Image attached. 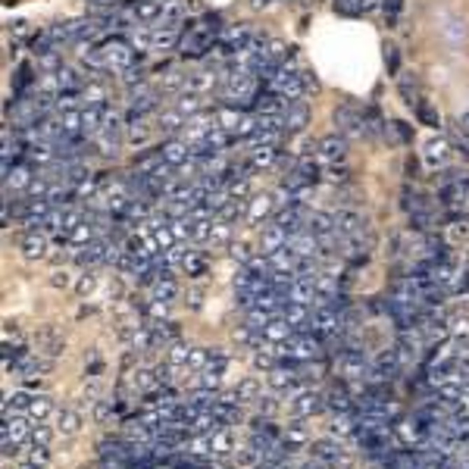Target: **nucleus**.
<instances>
[{
  "mask_svg": "<svg viewBox=\"0 0 469 469\" xmlns=\"http://www.w3.org/2000/svg\"><path fill=\"white\" fill-rule=\"evenodd\" d=\"M50 438H53V432L47 426H41V422L31 426V444H50Z\"/></svg>",
  "mask_w": 469,
  "mask_h": 469,
  "instance_id": "nucleus-53",
  "label": "nucleus"
},
{
  "mask_svg": "<svg viewBox=\"0 0 469 469\" xmlns=\"http://www.w3.org/2000/svg\"><path fill=\"white\" fill-rule=\"evenodd\" d=\"M335 132H341L344 138H366L363 110H357L354 104H341L335 110Z\"/></svg>",
  "mask_w": 469,
  "mask_h": 469,
  "instance_id": "nucleus-6",
  "label": "nucleus"
},
{
  "mask_svg": "<svg viewBox=\"0 0 469 469\" xmlns=\"http://www.w3.org/2000/svg\"><path fill=\"white\" fill-rule=\"evenodd\" d=\"M313 457L316 460H323V463L328 466H335V463H347V454H344V447H341V438H319V441H313Z\"/></svg>",
  "mask_w": 469,
  "mask_h": 469,
  "instance_id": "nucleus-17",
  "label": "nucleus"
},
{
  "mask_svg": "<svg viewBox=\"0 0 469 469\" xmlns=\"http://www.w3.org/2000/svg\"><path fill=\"white\" fill-rule=\"evenodd\" d=\"M457 122H460V125H466V129H469V110L460 113V119H457Z\"/></svg>",
  "mask_w": 469,
  "mask_h": 469,
  "instance_id": "nucleus-60",
  "label": "nucleus"
},
{
  "mask_svg": "<svg viewBox=\"0 0 469 469\" xmlns=\"http://www.w3.org/2000/svg\"><path fill=\"white\" fill-rule=\"evenodd\" d=\"M291 410H294V416L298 419H310V416H316V413H323L326 410V394H319V391H298L294 394V400H291Z\"/></svg>",
  "mask_w": 469,
  "mask_h": 469,
  "instance_id": "nucleus-12",
  "label": "nucleus"
},
{
  "mask_svg": "<svg viewBox=\"0 0 469 469\" xmlns=\"http://www.w3.org/2000/svg\"><path fill=\"white\" fill-rule=\"evenodd\" d=\"M335 232L344 241H357V238H363V232H366V219L360 216L357 210H338L335 213Z\"/></svg>",
  "mask_w": 469,
  "mask_h": 469,
  "instance_id": "nucleus-11",
  "label": "nucleus"
},
{
  "mask_svg": "<svg viewBox=\"0 0 469 469\" xmlns=\"http://www.w3.org/2000/svg\"><path fill=\"white\" fill-rule=\"evenodd\" d=\"M281 122H285L288 135H298V132H304L307 122H310V104H307L304 97H300V100H288L285 113H281Z\"/></svg>",
  "mask_w": 469,
  "mask_h": 469,
  "instance_id": "nucleus-10",
  "label": "nucleus"
},
{
  "mask_svg": "<svg viewBox=\"0 0 469 469\" xmlns=\"http://www.w3.org/2000/svg\"><path fill=\"white\" fill-rule=\"evenodd\" d=\"M35 344H38V354H41V357H59V354H63V347H66V341L59 338L57 332H53V328H41V332L35 335Z\"/></svg>",
  "mask_w": 469,
  "mask_h": 469,
  "instance_id": "nucleus-25",
  "label": "nucleus"
},
{
  "mask_svg": "<svg viewBox=\"0 0 469 469\" xmlns=\"http://www.w3.org/2000/svg\"><path fill=\"white\" fill-rule=\"evenodd\" d=\"M388 132H394V141H398V144H410V141H413L410 125H407V122H398V119H394V122H388Z\"/></svg>",
  "mask_w": 469,
  "mask_h": 469,
  "instance_id": "nucleus-50",
  "label": "nucleus"
},
{
  "mask_svg": "<svg viewBox=\"0 0 469 469\" xmlns=\"http://www.w3.org/2000/svg\"><path fill=\"white\" fill-rule=\"evenodd\" d=\"M323 344H326V341L319 338L316 332H298L285 344V357L298 360V363H304V360H316L319 354H323Z\"/></svg>",
  "mask_w": 469,
  "mask_h": 469,
  "instance_id": "nucleus-4",
  "label": "nucleus"
},
{
  "mask_svg": "<svg viewBox=\"0 0 469 469\" xmlns=\"http://www.w3.org/2000/svg\"><path fill=\"white\" fill-rule=\"evenodd\" d=\"M276 197L272 194H253V197H247V210H244V219L251 225H263L270 216H276Z\"/></svg>",
  "mask_w": 469,
  "mask_h": 469,
  "instance_id": "nucleus-9",
  "label": "nucleus"
},
{
  "mask_svg": "<svg viewBox=\"0 0 469 469\" xmlns=\"http://www.w3.org/2000/svg\"><path fill=\"white\" fill-rule=\"evenodd\" d=\"M144 313L150 316V323H163L166 313H169V300H160V298H150L144 304Z\"/></svg>",
  "mask_w": 469,
  "mask_h": 469,
  "instance_id": "nucleus-45",
  "label": "nucleus"
},
{
  "mask_svg": "<svg viewBox=\"0 0 469 469\" xmlns=\"http://www.w3.org/2000/svg\"><path fill=\"white\" fill-rule=\"evenodd\" d=\"M132 385L138 388V391H157V370H144V366H141V370H135L132 372Z\"/></svg>",
  "mask_w": 469,
  "mask_h": 469,
  "instance_id": "nucleus-41",
  "label": "nucleus"
},
{
  "mask_svg": "<svg viewBox=\"0 0 469 469\" xmlns=\"http://www.w3.org/2000/svg\"><path fill=\"white\" fill-rule=\"evenodd\" d=\"M38 178V166H31V163H13V169L4 176V188H13V191H22V194H29V188L31 182Z\"/></svg>",
  "mask_w": 469,
  "mask_h": 469,
  "instance_id": "nucleus-13",
  "label": "nucleus"
},
{
  "mask_svg": "<svg viewBox=\"0 0 469 469\" xmlns=\"http://www.w3.org/2000/svg\"><path fill=\"white\" fill-rule=\"evenodd\" d=\"M213 219H191V241H210Z\"/></svg>",
  "mask_w": 469,
  "mask_h": 469,
  "instance_id": "nucleus-49",
  "label": "nucleus"
},
{
  "mask_svg": "<svg viewBox=\"0 0 469 469\" xmlns=\"http://www.w3.org/2000/svg\"><path fill=\"white\" fill-rule=\"evenodd\" d=\"M347 144L351 138H344L341 132H332V135H323L316 141V157L323 166H344L347 160Z\"/></svg>",
  "mask_w": 469,
  "mask_h": 469,
  "instance_id": "nucleus-5",
  "label": "nucleus"
},
{
  "mask_svg": "<svg viewBox=\"0 0 469 469\" xmlns=\"http://www.w3.org/2000/svg\"><path fill=\"white\" fill-rule=\"evenodd\" d=\"M19 251H22L29 260L47 257V238H44V232H25L22 238H19Z\"/></svg>",
  "mask_w": 469,
  "mask_h": 469,
  "instance_id": "nucleus-27",
  "label": "nucleus"
},
{
  "mask_svg": "<svg viewBox=\"0 0 469 469\" xmlns=\"http://www.w3.org/2000/svg\"><path fill=\"white\" fill-rule=\"evenodd\" d=\"M185 122H188V119L176 110V106H169V110H157V113H153V125H157V132H163L166 138L182 135Z\"/></svg>",
  "mask_w": 469,
  "mask_h": 469,
  "instance_id": "nucleus-18",
  "label": "nucleus"
},
{
  "mask_svg": "<svg viewBox=\"0 0 469 469\" xmlns=\"http://www.w3.org/2000/svg\"><path fill=\"white\" fill-rule=\"evenodd\" d=\"M210 366V347H191V357H188V370L204 372Z\"/></svg>",
  "mask_w": 469,
  "mask_h": 469,
  "instance_id": "nucleus-46",
  "label": "nucleus"
},
{
  "mask_svg": "<svg viewBox=\"0 0 469 469\" xmlns=\"http://www.w3.org/2000/svg\"><path fill=\"white\" fill-rule=\"evenodd\" d=\"M413 110H416V119L422 125H428V129H441V116H438V110H435L428 100H419Z\"/></svg>",
  "mask_w": 469,
  "mask_h": 469,
  "instance_id": "nucleus-40",
  "label": "nucleus"
},
{
  "mask_svg": "<svg viewBox=\"0 0 469 469\" xmlns=\"http://www.w3.org/2000/svg\"><path fill=\"white\" fill-rule=\"evenodd\" d=\"M288 247V232L281 229L279 223H270V225H263V234H260V251L270 257V253H276V251H285Z\"/></svg>",
  "mask_w": 469,
  "mask_h": 469,
  "instance_id": "nucleus-23",
  "label": "nucleus"
},
{
  "mask_svg": "<svg viewBox=\"0 0 469 469\" xmlns=\"http://www.w3.org/2000/svg\"><path fill=\"white\" fill-rule=\"evenodd\" d=\"M454 144H451V138H432L426 144V150H422V163L428 166V169H447L451 166V157H454Z\"/></svg>",
  "mask_w": 469,
  "mask_h": 469,
  "instance_id": "nucleus-8",
  "label": "nucleus"
},
{
  "mask_svg": "<svg viewBox=\"0 0 469 469\" xmlns=\"http://www.w3.org/2000/svg\"><path fill=\"white\" fill-rule=\"evenodd\" d=\"M257 410H260V416H276V410H279V404H276V398L272 394H260L257 398Z\"/></svg>",
  "mask_w": 469,
  "mask_h": 469,
  "instance_id": "nucleus-52",
  "label": "nucleus"
},
{
  "mask_svg": "<svg viewBox=\"0 0 469 469\" xmlns=\"http://www.w3.org/2000/svg\"><path fill=\"white\" fill-rule=\"evenodd\" d=\"M113 413H122V400H97V407H94V419L97 422H106Z\"/></svg>",
  "mask_w": 469,
  "mask_h": 469,
  "instance_id": "nucleus-48",
  "label": "nucleus"
},
{
  "mask_svg": "<svg viewBox=\"0 0 469 469\" xmlns=\"http://www.w3.org/2000/svg\"><path fill=\"white\" fill-rule=\"evenodd\" d=\"M451 332H454V335H469V316L451 319Z\"/></svg>",
  "mask_w": 469,
  "mask_h": 469,
  "instance_id": "nucleus-57",
  "label": "nucleus"
},
{
  "mask_svg": "<svg viewBox=\"0 0 469 469\" xmlns=\"http://www.w3.org/2000/svg\"><path fill=\"white\" fill-rule=\"evenodd\" d=\"M263 88H270V91L281 94L285 100H300V97L307 94V82H304V72L285 63V66H281V69L276 72V76H272L270 82L263 85Z\"/></svg>",
  "mask_w": 469,
  "mask_h": 469,
  "instance_id": "nucleus-2",
  "label": "nucleus"
},
{
  "mask_svg": "<svg viewBox=\"0 0 469 469\" xmlns=\"http://www.w3.org/2000/svg\"><path fill=\"white\" fill-rule=\"evenodd\" d=\"M363 119H366V138H385L388 135V122L382 119V113L375 110V106H366Z\"/></svg>",
  "mask_w": 469,
  "mask_h": 469,
  "instance_id": "nucleus-32",
  "label": "nucleus"
},
{
  "mask_svg": "<svg viewBox=\"0 0 469 469\" xmlns=\"http://www.w3.org/2000/svg\"><path fill=\"white\" fill-rule=\"evenodd\" d=\"M232 451H234L232 426H223L219 432H213V457H229Z\"/></svg>",
  "mask_w": 469,
  "mask_h": 469,
  "instance_id": "nucleus-34",
  "label": "nucleus"
},
{
  "mask_svg": "<svg viewBox=\"0 0 469 469\" xmlns=\"http://www.w3.org/2000/svg\"><path fill=\"white\" fill-rule=\"evenodd\" d=\"M307 232H313V234H328V232H335V213L310 210V216H307Z\"/></svg>",
  "mask_w": 469,
  "mask_h": 469,
  "instance_id": "nucleus-30",
  "label": "nucleus"
},
{
  "mask_svg": "<svg viewBox=\"0 0 469 469\" xmlns=\"http://www.w3.org/2000/svg\"><path fill=\"white\" fill-rule=\"evenodd\" d=\"M285 106H288V100L281 97V94L263 88L257 97H253L251 113H257V116H281V113H285Z\"/></svg>",
  "mask_w": 469,
  "mask_h": 469,
  "instance_id": "nucleus-15",
  "label": "nucleus"
},
{
  "mask_svg": "<svg viewBox=\"0 0 469 469\" xmlns=\"http://www.w3.org/2000/svg\"><path fill=\"white\" fill-rule=\"evenodd\" d=\"M219 31H223V19L216 13H204L200 19L182 29V41H178V53L185 59H206L219 44Z\"/></svg>",
  "mask_w": 469,
  "mask_h": 469,
  "instance_id": "nucleus-1",
  "label": "nucleus"
},
{
  "mask_svg": "<svg viewBox=\"0 0 469 469\" xmlns=\"http://www.w3.org/2000/svg\"><path fill=\"white\" fill-rule=\"evenodd\" d=\"M29 460H35V463H47L50 460V451H47V444H31L29 447Z\"/></svg>",
  "mask_w": 469,
  "mask_h": 469,
  "instance_id": "nucleus-55",
  "label": "nucleus"
},
{
  "mask_svg": "<svg viewBox=\"0 0 469 469\" xmlns=\"http://www.w3.org/2000/svg\"><path fill=\"white\" fill-rule=\"evenodd\" d=\"M16 469H44L41 463H35V460H25V463H19Z\"/></svg>",
  "mask_w": 469,
  "mask_h": 469,
  "instance_id": "nucleus-59",
  "label": "nucleus"
},
{
  "mask_svg": "<svg viewBox=\"0 0 469 469\" xmlns=\"http://www.w3.org/2000/svg\"><path fill=\"white\" fill-rule=\"evenodd\" d=\"M50 413H53V400L47 398V394H35V398H31V407H29V416L35 422H41L50 416Z\"/></svg>",
  "mask_w": 469,
  "mask_h": 469,
  "instance_id": "nucleus-43",
  "label": "nucleus"
},
{
  "mask_svg": "<svg viewBox=\"0 0 469 469\" xmlns=\"http://www.w3.org/2000/svg\"><path fill=\"white\" fill-rule=\"evenodd\" d=\"M310 428L304 426V419H298V422H291V426L285 428V435H281V444L288 447V454H298V451H304V447H310Z\"/></svg>",
  "mask_w": 469,
  "mask_h": 469,
  "instance_id": "nucleus-20",
  "label": "nucleus"
},
{
  "mask_svg": "<svg viewBox=\"0 0 469 469\" xmlns=\"http://www.w3.org/2000/svg\"><path fill=\"white\" fill-rule=\"evenodd\" d=\"M182 270L188 279H204L206 270H210V260H206V253L200 251H188V257L182 260Z\"/></svg>",
  "mask_w": 469,
  "mask_h": 469,
  "instance_id": "nucleus-29",
  "label": "nucleus"
},
{
  "mask_svg": "<svg viewBox=\"0 0 469 469\" xmlns=\"http://www.w3.org/2000/svg\"><path fill=\"white\" fill-rule=\"evenodd\" d=\"M294 335H298V328L288 323L285 316H272V319H270V326L263 328V338H266V341H272V344H288V341H291Z\"/></svg>",
  "mask_w": 469,
  "mask_h": 469,
  "instance_id": "nucleus-24",
  "label": "nucleus"
},
{
  "mask_svg": "<svg viewBox=\"0 0 469 469\" xmlns=\"http://www.w3.org/2000/svg\"><path fill=\"white\" fill-rule=\"evenodd\" d=\"M447 138H451V144H454V150L460 153V157H466L469 160V129L466 125H451L447 129Z\"/></svg>",
  "mask_w": 469,
  "mask_h": 469,
  "instance_id": "nucleus-39",
  "label": "nucleus"
},
{
  "mask_svg": "<svg viewBox=\"0 0 469 469\" xmlns=\"http://www.w3.org/2000/svg\"><path fill=\"white\" fill-rule=\"evenodd\" d=\"M279 160H281V150L276 144H251V150H247V166H251L253 172L270 169Z\"/></svg>",
  "mask_w": 469,
  "mask_h": 469,
  "instance_id": "nucleus-16",
  "label": "nucleus"
},
{
  "mask_svg": "<svg viewBox=\"0 0 469 469\" xmlns=\"http://www.w3.org/2000/svg\"><path fill=\"white\" fill-rule=\"evenodd\" d=\"M53 285L66 288V285H69V276H66V272H53Z\"/></svg>",
  "mask_w": 469,
  "mask_h": 469,
  "instance_id": "nucleus-58",
  "label": "nucleus"
},
{
  "mask_svg": "<svg viewBox=\"0 0 469 469\" xmlns=\"http://www.w3.org/2000/svg\"><path fill=\"white\" fill-rule=\"evenodd\" d=\"M166 347H169V363L176 366V370H178V366H185V370H188V357H191V347H185L182 341H172V344H166Z\"/></svg>",
  "mask_w": 469,
  "mask_h": 469,
  "instance_id": "nucleus-47",
  "label": "nucleus"
},
{
  "mask_svg": "<svg viewBox=\"0 0 469 469\" xmlns=\"http://www.w3.org/2000/svg\"><path fill=\"white\" fill-rule=\"evenodd\" d=\"M338 372L347 382H366L372 372V360L363 351H344L338 357Z\"/></svg>",
  "mask_w": 469,
  "mask_h": 469,
  "instance_id": "nucleus-7",
  "label": "nucleus"
},
{
  "mask_svg": "<svg viewBox=\"0 0 469 469\" xmlns=\"http://www.w3.org/2000/svg\"><path fill=\"white\" fill-rule=\"evenodd\" d=\"M398 88H400V97H404L407 106H416L419 104V78L416 76H400L398 78Z\"/></svg>",
  "mask_w": 469,
  "mask_h": 469,
  "instance_id": "nucleus-35",
  "label": "nucleus"
},
{
  "mask_svg": "<svg viewBox=\"0 0 469 469\" xmlns=\"http://www.w3.org/2000/svg\"><path fill=\"white\" fill-rule=\"evenodd\" d=\"M157 132V125H150V116H129L125 119V141L129 144H144Z\"/></svg>",
  "mask_w": 469,
  "mask_h": 469,
  "instance_id": "nucleus-22",
  "label": "nucleus"
},
{
  "mask_svg": "<svg viewBox=\"0 0 469 469\" xmlns=\"http://www.w3.org/2000/svg\"><path fill=\"white\" fill-rule=\"evenodd\" d=\"M206 244H213V247H229V244H232V223H225V219H213L210 241H206Z\"/></svg>",
  "mask_w": 469,
  "mask_h": 469,
  "instance_id": "nucleus-38",
  "label": "nucleus"
},
{
  "mask_svg": "<svg viewBox=\"0 0 469 469\" xmlns=\"http://www.w3.org/2000/svg\"><path fill=\"white\" fill-rule=\"evenodd\" d=\"M234 394H238L241 404H257V398H260V382H257V379H241L238 388H234Z\"/></svg>",
  "mask_w": 469,
  "mask_h": 469,
  "instance_id": "nucleus-42",
  "label": "nucleus"
},
{
  "mask_svg": "<svg viewBox=\"0 0 469 469\" xmlns=\"http://www.w3.org/2000/svg\"><path fill=\"white\" fill-rule=\"evenodd\" d=\"M328 435H335V438L357 435V419H354L351 413H335V416H332V426H328Z\"/></svg>",
  "mask_w": 469,
  "mask_h": 469,
  "instance_id": "nucleus-33",
  "label": "nucleus"
},
{
  "mask_svg": "<svg viewBox=\"0 0 469 469\" xmlns=\"http://www.w3.org/2000/svg\"><path fill=\"white\" fill-rule=\"evenodd\" d=\"M38 88V76H35V66L31 63H19L16 72H13V94H29Z\"/></svg>",
  "mask_w": 469,
  "mask_h": 469,
  "instance_id": "nucleus-26",
  "label": "nucleus"
},
{
  "mask_svg": "<svg viewBox=\"0 0 469 469\" xmlns=\"http://www.w3.org/2000/svg\"><path fill=\"white\" fill-rule=\"evenodd\" d=\"M57 428L63 435H76L78 428H82V416H78L72 407H63V410H57Z\"/></svg>",
  "mask_w": 469,
  "mask_h": 469,
  "instance_id": "nucleus-37",
  "label": "nucleus"
},
{
  "mask_svg": "<svg viewBox=\"0 0 469 469\" xmlns=\"http://www.w3.org/2000/svg\"><path fill=\"white\" fill-rule=\"evenodd\" d=\"M150 332H153V341H157V344H172V341H178V326L172 323V319L150 323Z\"/></svg>",
  "mask_w": 469,
  "mask_h": 469,
  "instance_id": "nucleus-36",
  "label": "nucleus"
},
{
  "mask_svg": "<svg viewBox=\"0 0 469 469\" xmlns=\"http://www.w3.org/2000/svg\"><path fill=\"white\" fill-rule=\"evenodd\" d=\"M232 257L234 260H238V263H251V260H253V253H251V247H247V244H232Z\"/></svg>",
  "mask_w": 469,
  "mask_h": 469,
  "instance_id": "nucleus-56",
  "label": "nucleus"
},
{
  "mask_svg": "<svg viewBox=\"0 0 469 469\" xmlns=\"http://www.w3.org/2000/svg\"><path fill=\"white\" fill-rule=\"evenodd\" d=\"M163 166H166L163 153H160V147H153V150H144L132 160V176H153V172H160Z\"/></svg>",
  "mask_w": 469,
  "mask_h": 469,
  "instance_id": "nucleus-21",
  "label": "nucleus"
},
{
  "mask_svg": "<svg viewBox=\"0 0 469 469\" xmlns=\"http://www.w3.org/2000/svg\"><path fill=\"white\" fill-rule=\"evenodd\" d=\"M94 288H97V279H94L91 272H85V276L76 281V294H78V298H88Z\"/></svg>",
  "mask_w": 469,
  "mask_h": 469,
  "instance_id": "nucleus-54",
  "label": "nucleus"
},
{
  "mask_svg": "<svg viewBox=\"0 0 469 469\" xmlns=\"http://www.w3.org/2000/svg\"><path fill=\"white\" fill-rule=\"evenodd\" d=\"M288 251H291L294 257H319V238L313 232L300 229V232L288 234Z\"/></svg>",
  "mask_w": 469,
  "mask_h": 469,
  "instance_id": "nucleus-19",
  "label": "nucleus"
},
{
  "mask_svg": "<svg viewBox=\"0 0 469 469\" xmlns=\"http://www.w3.org/2000/svg\"><path fill=\"white\" fill-rule=\"evenodd\" d=\"M200 379H197V388H210V391H216L219 385H223V372H213V370H204V372H197Z\"/></svg>",
  "mask_w": 469,
  "mask_h": 469,
  "instance_id": "nucleus-51",
  "label": "nucleus"
},
{
  "mask_svg": "<svg viewBox=\"0 0 469 469\" xmlns=\"http://www.w3.org/2000/svg\"><path fill=\"white\" fill-rule=\"evenodd\" d=\"M160 153H163V160H166L169 166H182V163H188V160L194 157V147L188 144L182 135H176V138H163V144H160Z\"/></svg>",
  "mask_w": 469,
  "mask_h": 469,
  "instance_id": "nucleus-14",
  "label": "nucleus"
},
{
  "mask_svg": "<svg viewBox=\"0 0 469 469\" xmlns=\"http://www.w3.org/2000/svg\"><path fill=\"white\" fill-rule=\"evenodd\" d=\"M160 97H163V91L157 85H150V82L135 85V88H129L125 110H129V116H153L160 110Z\"/></svg>",
  "mask_w": 469,
  "mask_h": 469,
  "instance_id": "nucleus-3",
  "label": "nucleus"
},
{
  "mask_svg": "<svg viewBox=\"0 0 469 469\" xmlns=\"http://www.w3.org/2000/svg\"><path fill=\"white\" fill-rule=\"evenodd\" d=\"M172 106H176V110L182 113L185 119H191V116H197V113H204V110H206V97H204V94L182 91V94H178V100H176Z\"/></svg>",
  "mask_w": 469,
  "mask_h": 469,
  "instance_id": "nucleus-28",
  "label": "nucleus"
},
{
  "mask_svg": "<svg viewBox=\"0 0 469 469\" xmlns=\"http://www.w3.org/2000/svg\"><path fill=\"white\" fill-rule=\"evenodd\" d=\"M326 407L332 413H351L354 410V398L347 394V388H332L326 394Z\"/></svg>",
  "mask_w": 469,
  "mask_h": 469,
  "instance_id": "nucleus-31",
  "label": "nucleus"
},
{
  "mask_svg": "<svg viewBox=\"0 0 469 469\" xmlns=\"http://www.w3.org/2000/svg\"><path fill=\"white\" fill-rule=\"evenodd\" d=\"M447 238L451 241H469V216L447 219Z\"/></svg>",
  "mask_w": 469,
  "mask_h": 469,
  "instance_id": "nucleus-44",
  "label": "nucleus"
}]
</instances>
